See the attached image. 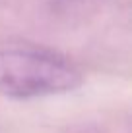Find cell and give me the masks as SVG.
Segmentation results:
<instances>
[{
    "mask_svg": "<svg viewBox=\"0 0 132 133\" xmlns=\"http://www.w3.org/2000/svg\"><path fill=\"white\" fill-rule=\"evenodd\" d=\"M84 75L70 60L47 50H0V95L10 98H41L72 93Z\"/></svg>",
    "mask_w": 132,
    "mask_h": 133,
    "instance_id": "cell-1",
    "label": "cell"
}]
</instances>
